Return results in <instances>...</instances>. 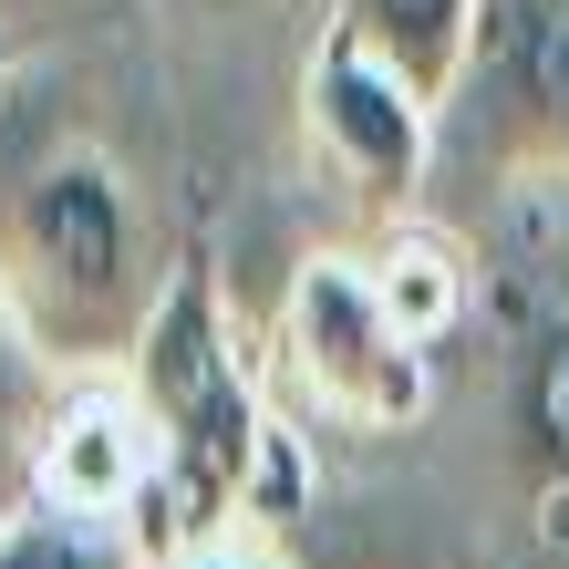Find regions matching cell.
<instances>
[{
  "instance_id": "1",
  "label": "cell",
  "mask_w": 569,
  "mask_h": 569,
  "mask_svg": "<svg viewBox=\"0 0 569 569\" xmlns=\"http://www.w3.org/2000/svg\"><path fill=\"white\" fill-rule=\"evenodd\" d=\"M187 239L93 114L52 104L42 62L0 104V300L73 383H114L146 352Z\"/></svg>"
},
{
  "instance_id": "2",
  "label": "cell",
  "mask_w": 569,
  "mask_h": 569,
  "mask_svg": "<svg viewBox=\"0 0 569 569\" xmlns=\"http://www.w3.org/2000/svg\"><path fill=\"white\" fill-rule=\"evenodd\" d=\"M124 393H136V415H146V497H136L146 559L208 539V528H239V518H280L290 528L300 446L280 435L249 352L228 342V300H218V270L197 249H187L177 290H166L146 352L124 362Z\"/></svg>"
},
{
  "instance_id": "3",
  "label": "cell",
  "mask_w": 569,
  "mask_h": 569,
  "mask_svg": "<svg viewBox=\"0 0 569 569\" xmlns=\"http://www.w3.org/2000/svg\"><path fill=\"white\" fill-rule=\"evenodd\" d=\"M280 373L311 405V425H342V435H415L435 415V342H415V321L383 300L362 239L311 249L290 270Z\"/></svg>"
},
{
  "instance_id": "4",
  "label": "cell",
  "mask_w": 569,
  "mask_h": 569,
  "mask_svg": "<svg viewBox=\"0 0 569 569\" xmlns=\"http://www.w3.org/2000/svg\"><path fill=\"white\" fill-rule=\"evenodd\" d=\"M456 187H569V0H477L466 83L446 104Z\"/></svg>"
},
{
  "instance_id": "5",
  "label": "cell",
  "mask_w": 569,
  "mask_h": 569,
  "mask_svg": "<svg viewBox=\"0 0 569 569\" xmlns=\"http://www.w3.org/2000/svg\"><path fill=\"white\" fill-rule=\"evenodd\" d=\"M300 156H311L321 187H342V208L362 218V239H373V228L425 218L446 124H435V104H415L362 42H342V31L321 21L311 52H300Z\"/></svg>"
},
{
  "instance_id": "6",
  "label": "cell",
  "mask_w": 569,
  "mask_h": 569,
  "mask_svg": "<svg viewBox=\"0 0 569 569\" xmlns=\"http://www.w3.org/2000/svg\"><path fill=\"white\" fill-rule=\"evenodd\" d=\"M73 405H83V383L62 373V362L11 321V300H0V539L42 508L52 446H62V425H73Z\"/></svg>"
},
{
  "instance_id": "7",
  "label": "cell",
  "mask_w": 569,
  "mask_h": 569,
  "mask_svg": "<svg viewBox=\"0 0 569 569\" xmlns=\"http://www.w3.org/2000/svg\"><path fill=\"white\" fill-rule=\"evenodd\" d=\"M321 21L342 31V42H362L415 104H435V124H446L456 83H466V42H477V0H321Z\"/></svg>"
},
{
  "instance_id": "8",
  "label": "cell",
  "mask_w": 569,
  "mask_h": 569,
  "mask_svg": "<svg viewBox=\"0 0 569 569\" xmlns=\"http://www.w3.org/2000/svg\"><path fill=\"white\" fill-rule=\"evenodd\" d=\"M508 425H518L528 487H569V311L528 331L518 383H508Z\"/></svg>"
},
{
  "instance_id": "9",
  "label": "cell",
  "mask_w": 569,
  "mask_h": 569,
  "mask_svg": "<svg viewBox=\"0 0 569 569\" xmlns=\"http://www.w3.org/2000/svg\"><path fill=\"white\" fill-rule=\"evenodd\" d=\"M0 569H156V559H146V539L124 518H93V508L42 497V508L0 539Z\"/></svg>"
},
{
  "instance_id": "10",
  "label": "cell",
  "mask_w": 569,
  "mask_h": 569,
  "mask_svg": "<svg viewBox=\"0 0 569 569\" xmlns=\"http://www.w3.org/2000/svg\"><path fill=\"white\" fill-rule=\"evenodd\" d=\"M124 11H146V0H0V42L11 52H62V42H83V31H104Z\"/></svg>"
},
{
  "instance_id": "11",
  "label": "cell",
  "mask_w": 569,
  "mask_h": 569,
  "mask_svg": "<svg viewBox=\"0 0 569 569\" xmlns=\"http://www.w3.org/2000/svg\"><path fill=\"white\" fill-rule=\"evenodd\" d=\"M156 569H290V528L280 518H239V528H208V539L166 549Z\"/></svg>"
},
{
  "instance_id": "12",
  "label": "cell",
  "mask_w": 569,
  "mask_h": 569,
  "mask_svg": "<svg viewBox=\"0 0 569 569\" xmlns=\"http://www.w3.org/2000/svg\"><path fill=\"white\" fill-rule=\"evenodd\" d=\"M146 11H166L177 31H249V21H280V11H300V0H146Z\"/></svg>"
},
{
  "instance_id": "13",
  "label": "cell",
  "mask_w": 569,
  "mask_h": 569,
  "mask_svg": "<svg viewBox=\"0 0 569 569\" xmlns=\"http://www.w3.org/2000/svg\"><path fill=\"white\" fill-rule=\"evenodd\" d=\"M31 73V52H11V42H0V104H11V83Z\"/></svg>"
}]
</instances>
